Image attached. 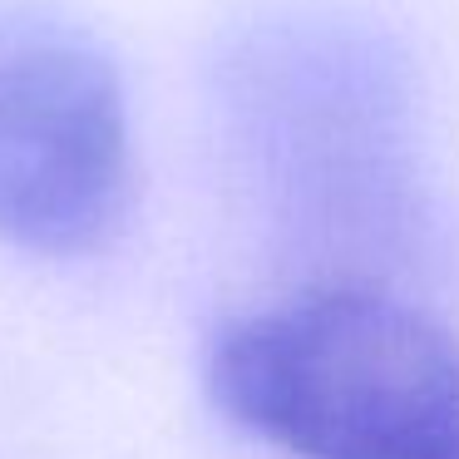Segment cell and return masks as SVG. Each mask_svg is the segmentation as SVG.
<instances>
[{
  "instance_id": "3",
  "label": "cell",
  "mask_w": 459,
  "mask_h": 459,
  "mask_svg": "<svg viewBox=\"0 0 459 459\" xmlns=\"http://www.w3.org/2000/svg\"><path fill=\"white\" fill-rule=\"evenodd\" d=\"M134 119L104 45L60 21H0V247L90 257L134 208Z\"/></svg>"
},
{
  "instance_id": "1",
  "label": "cell",
  "mask_w": 459,
  "mask_h": 459,
  "mask_svg": "<svg viewBox=\"0 0 459 459\" xmlns=\"http://www.w3.org/2000/svg\"><path fill=\"white\" fill-rule=\"evenodd\" d=\"M212 90L272 232L311 277L415 267L435 238L425 109L385 25L326 0L267 5L222 40Z\"/></svg>"
},
{
  "instance_id": "4",
  "label": "cell",
  "mask_w": 459,
  "mask_h": 459,
  "mask_svg": "<svg viewBox=\"0 0 459 459\" xmlns=\"http://www.w3.org/2000/svg\"><path fill=\"white\" fill-rule=\"evenodd\" d=\"M420 459H459V380H455V395H449L445 415H439V425Z\"/></svg>"
},
{
  "instance_id": "2",
  "label": "cell",
  "mask_w": 459,
  "mask_h": 459,
  "mask_svg": "<svg viewBox=\"0 0 459 459\" xmlns=\"http://www.w3.org/2000/svg\"><path fill=\"white\" fill-rule=\"evenodd\" d=\"M455 380V336L376 277H311L208 351L212 405L281 459H420Z\"/></svg>"
}]
</instances>
